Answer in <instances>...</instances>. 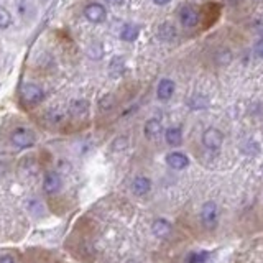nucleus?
<instances>
[{
    "instance_id": "1",
    "label": "nucleus",
    "mask_w": 263,
    "mask_h": 263,
    "mask_svg": "<svg viewBox=\"0 0 263 263\" xmlns=\"http://www.w3.org/2000/svg\"><path fill=\"white\" fill-rule=\"evenodd\" d=\"M10 142L13 147H17L20 150H26V148H31L33 145L36 142V135L35 132L26 128V127H18L12 132L10 135Z\"/></svg>"
},
{
    "instance_id": "2",
    "label": "nucleus",
    "mask_w": 263,
    "mask_h": 263,
    "mask_svg": "<svg viewBox=\"0 0 263 263\" xmlns=\"http://www.w3.org/2000/svg\"><path fill=\"white\" fill-rule=\"evenodd\" d=\"M201 222L206 229H215L219 222V209L214 201H209L201 209Z\"/></svg>"
},
{
    "instance_id": "3",
    "label": "nucleus",
    "mask_w": 263,
    "mask_h": 263,
    "mask_svg": "<svg viewBox=\"0 0 263 263\" xmlns=\"http://www.w3.org/2000/svg\"><path fill=\"white\" fill-rule=\"evenodd\" d=\"M22 99L25 101V104L36 105L45 99V92L38 84L26 82V84L22 85Z\"/></svg>"
},
{
    "instance_id": "4",
    "label": "nucleus",
    "mask_w": 263,
    "mask_h": 263,
    "mask_svg": "<svg viewBox=\"0 0 263 263\" xmlns=\"http://www.w3.org/2000/svg\"><path fill=\"white\" fill-rule=\"evenodd\" d=\"M222 140H224V135H222L221 130H217L214 127L204 130V134H202V143H204V147H206V148L212 150V151L219 150L221 145H222Z\"/></svg>"
},
{
    "instance_id": "5",
    "label": "nucleus",
    "mask_w": 263,
    "mask_h": 263,
    "mask_svg": "<svg viewBox=\"0 0 263 263\" xmlns=\"http://www.w3.org/2000/svg\"><path fill=\"white\" fill-rule=\"evenodd\" d=\"M63 188V180L61 176H59L56 171H50V173H46L45 178H43V191L46 194H56L59 193Z\"/></svg>"
},
{
    "instance_id": "6",
    "label": "nucleus",
    "mask_w": 263,
    "mask_h": 263,
    "mask_svg": "<svg viewBox=\"0 0 263 263\" xmlns=\"http://www.w3.org/2000/svg\"><path fill=\"white\" fill-rule=\"evenodd\" d=\"M84 15L92 23H102L105 17H107V10L101 4H89L84 9Z\"/></svg>"
},
{
    "instance_id": "7",
    "label": "nucleus",
    "mask_w": 263,
    "mask_h": 263,
    "mask_svg": "<svg viewBox=\"0 0 263 263\" xmlns=\"http://www.w3.org/2000/svg\"><path fill=\"white\" fill-rule=\"evenodd\" d=\"M164 161L173 169H186L189 166V158L184 153H181V151H171L164 158Z\"/></svg>"
},
{
    "instance_id": "8",
    "label": "nucleus",
    "mask_w": 263,
    "mask_h": 263,
    "mask_svg": "<svg viewBox=\"0 0 263 263\" xmlns=\"http://www.w3.org/2000/svg\"><path fill=\"white\" fill-rule=\"evenodd\" d=\"M180 20H181L183 26H186V28H194V26L199 23V13H197V10L193 9V7H183L180 12Z\"/></svg>"
},
{
    "instance_id": "9",
    "label": "nucleus",
    "mask_w": 263,
    "mask_h": 263,
    "mask_svg": "<svg viewBox=\"0 0 263 263\" xmlns=\"http://www.w3.org/2000/svg\"><path fill=\"white\" fill-rule=\"evenodd\" d=\"M174 94V82L171 81V79H161L160 82H158V87H156V96L160 101H168L171 99V96Z\"/></svg>"
},
{
    "instance_id": "10",
    "label": "nucleus",
    "mask_w": 263,
    "mask_h": 263,
    "mask_svg": "<svg viewBox=\"0 0 263 263\" xmlns=\"http://www.w3.org/2000/svg\"><path fill=\"white\" fill-rule=\"evenodd\" d=\"M171 230H173V226L166 221V219H155L153 224H151V232H153L156 237H160V239H164V237H168L171 234Z\"/></svg>"
},
{
    "instance_id": "11",
    "label": "nucleus",
    "mask_w": 263,
    "mask_h": 263,
    "mask_svg": "<svg viewBox=\"0 0 263 263\" xmlns=\"http://www.w3.org/2000/svg\"><path fill=\"white\" fill-rule=\"evenodd\" d=\"M151 189V181L148 180L147 176H138L132 183V191L137 194V196H145L147 193H150Z\"/></svg>"
},
{
    "instance_id": "12",
    "label": "nucleus",
    "mask_w": 263,
    "mask_h": 263,
    "mask_svg": "<svg viewBox=\"0 0 263 263\" xmlns=\"http://www.w3.org/2000/svg\"><path fill=\"white\" fill-rule=\"evenodd\" d=\"M69 112L74 117H84L89 112V102L85 99H76L69 105Z\"/></svg>"
},
{
    "instance_id": "13",
    "label": "nucleus",
    "mask_w": 263,
    "mask_h": 263,
    "mask_svg": "<svg viewBox=\"0 0 263 263\" xmlns=\"http://www.w3.org/2000/svg\"><path fill=\"white\" fill-rule=\"evenodd\" d=\"M143 132L147 138H156L161 134V122L158 120V118H150V120H147V123H145Z\"/></svg>"
},
{
    "instance_id": "14",
    "label": "nucleus",
    "mask_w": 263,
    "mask_h": 263,
    "mask_svg": "<svg viewBox=\"0 0 263 263\" xmlns=\"http://www.w3.org/2000/svg\"><path fill=\"white\" fill-rule=\"evenodd\" d=\"M164 138H166V143L171 145V147H178L183 142V132L178 127H169L164 132Z\"/></svg>"
},
{
    "instance_id": "15",
    "label": "nucleus",
    "mask_w": 263,
    "mask_h": 263,
    "mask_svg": "<svg viewBox=\"0 0 263 263\" xmlns=\"http://www.w3.org/2000/svg\"><path fill=\"white\" fill-rule=\"evenodd\" d=\"M158 38L161 39V41H173L176 38V28L171 23H163L160 25V28H158Z\"/></svg>"
},
{
    "instance_id": "16",
    "label": "nucleus",
    "mask_w": 263,
    "mask_h": 263,
    "mask_svg": "<svg viewBox=\"0 0 263 263\" xmlns=\"http://www.w3.org/2000/svg\"><path fill=\"white\" fill-rule=\"evenodd\" d=\"M138 35H140V28H138V26H135V25H125L122 28L120 38L123 39V41L132 43V41H135V39L138 38Z\"/></svg>"
},
{
    "instance_id": "17",
    "label": "nucleus",
    "mask_w": 263,
    "mask_h": 263,
    "mask_svg": "<svg viewBox=\"0 0 263 263\" xmlns=\"http://www.w3.org/2000/svg\"><path fill=\"white\" fill-rule=\"evenodd\" d=\"M188 105H189V109H193V110H204V109H207L209 101H207V97H204L202 94H194L193 97H189Z\"/></svg>"
},
{
    "instance_id": "18",
    "label": "nucleus",
    "mask_w": 263,
    "mask_h": 263,
    "mask_svg": "<svg viewBox=\"0 0 263 263\" xmlns=\"http://www.w3.org/2000/svg\"><path fill=\"white\" fill-rule=\"evenodd\" d=\"M10 25H12V13L4 5H0V30H7Z\"/></svg>"
},
{
    "instance_id": "19",
    "label": "nucleus",
    "mask_w": 263,
    "mask_h": 263,
    "mask_svg": "<svg viewBox=\"0 0 263 263\" xmlns=\"http://www.w3.org/2000/svg\"><path fill=\"white\" fill-rule=\"evenodd\" d=\"M122 71H123V59L120 56H117L110 61V72L118 76V74H122Z\"/></svg>"
},
{
    "instance_id": "20",
    "label": "nucleus",
    "mask_w": 263,
    "mask_h": 263,
    "mask_svg": "<svg viewBox=\"0 0 263 263\" xmlns=\"http://www.w3.org/2000/svg\"><path fill=\"white\" fill-rule=\"evenodd\" d=\"M207 256H209V253H206V252H196V253H191V255H189L188 263H204V261H207Z\"/></svg>"
},
{
    "instance_id": "21",
    "label": "nucleus",
    "mask_w": 263,
    "mask_h": 263,
    "mask_svg": "<svg viewBox=\"0 0 263 263\" xmlns=\"http://www.w3.org/2000/svg\"><path fill=\"white\" fill-rule=\"evenodd\" d=\"M28 210H30L31 214H35V215H38V214L45 212V209H43V206H41V202L36 201V199H31V201H28Z\"/></svg>"
},
{
    "instance_id": "22",
    "label": "nucleus",
    "mask_w": 263,
    "mask_h": 263,
    "mask_svg": "<svg viewBox=\"0 0 263 263\" xmlns=\"http://www.w3.org/2000/svg\"><path fill=\"white\" fill-rule=\"evenodd\" d=\"M114 97H112L110 94H107V96H104L102 99H101V102H99V105H101V109H104V110H109V109H112L114 107Z\"/></svg>"
},
{
    "instance_id": "23",
    "label": "nucleus",
    "mask_w": 263,
    "mask_h": 263,
    "mask_svg": "<svg viewBox=\"0 0 263 263\" xmlns=\"http://www.w3.org/2000/svg\"><path fill=\"white\" fill-rule=\"evenodd\" d=\"M0 263H17L12 255H2L0 256Z\"/></svg>"
},
{
    "instance_id": "24",
    "label": "nucleus",
    "mask_w": 263,
    "mask_h": 263,
    "mask_svg": "<svg viewBox=\"0 0 263 263\" xmlns=\"http://www.w3.org/2000/svg\"><path fill=\"white\" fill-rule=\"evenodd\" d=\"M255 53H256V55H258L260 58H263V39H260V41L256 43V46H255Z\"/></svg>"
},
{
    "instance_id": "25",
    "label": "nucleus",
    "mask_w": 263,
    "mask_h": 263,
    "mask_svg": "<svg viewBox=\"0 0 263 263\" xmlns=\"http://www.w3.org/2000/svg\"><path fill=\"white\" fill-rule=\"evenodd\" d=\"M105 2L110 4V5H122L123 0H105Z\"/></svg>"
},
{
    "instance_id": "26",
    "label": "nucleus",
    "mask_w": 263,
    "mask_h": 263,
    "mask_svg": "<svg viewBox=\"0 0 263 263\" xmlns=\"http://www.w3.org/2000/svg\"><path fill=\"white\" fill-rule=\"evenodd\" d=\"M153 2H155L156 5H166V4L171 2V0H153Z\"/></svg>"
},
{
    "instance_id": "27",
    "label": "nucleus",
    "mask_w": 263,
    "mask_h": 263,
    "mask_svg": "<svg viewBox=\"0 0 263 263\" xmlns=\"http://www.w3.org/2000/svg\"><path fill=\"white\" fill-rule=\"evenodd\" d=\"M4 173H5V163L0 160V176H2Z\"/></svg>"
}]
</instances>
